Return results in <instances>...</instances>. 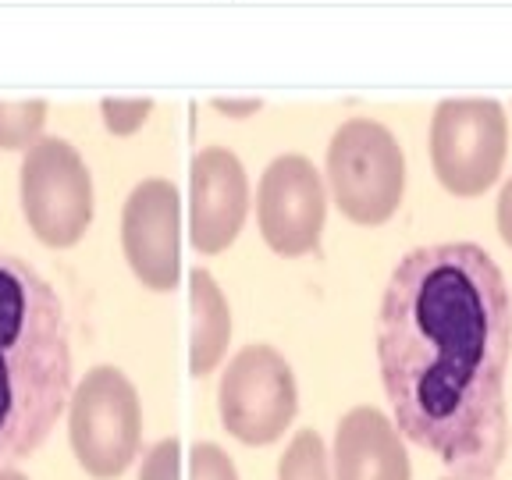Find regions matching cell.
I'll list each match as a JSON object with an SVG mask.
<instances>
[{
    "instance_id": "9a60e30c",
    "label": "cell",
    "mask_w": 512,
    "mask_h": 480,
    "mask_svg": "<svg viewBox=\"0 0 512 480\" xmlns=\"http://www.w3.org/2000/svg\"><path fill=\"white\" fill-rule=\"evenodd\" d=\"M189 480H239V470L217 441H196L189 452Z\"/></svg>"
},
{
    "instance_id": "8fae6325",
    "label": "cell",
    "mask_w": 512,
    "mask_h": 480,
    "mask_svg": "<svg viewBox=\"0 0 512 480\" xmlns=\"http://www.w3.org/2000/svg\"><path fill=\"white\" fill-rule=\"evenodd\" d=\"M331 480H413V463L392 416L377 406H352L338 420Z\"/></svg>"
},
{
    "instance_id": "d6986e66",
    "label": "cell",
    "mask_w": 512,
    "mask_h": 480,
    "mask_svg": "<svg viewBox=\"0 0 512 480\" xmlns=\"http://www.w3.org/2000/svg\"><path fill=\"white\" fill-rule=\"evenodd\" d=\"M0 480H29L22 470H15V466H0Z\"/></svg>"
},
{
    "instance_id": "2e32d148",
    "label": "cell",
    "mask_w": 512,
    "mask_h": 480,
    "mask_svg": "<svg viewBox=\"0 0 512 480\" xmlns=\"http://www.w3.org/2000/svg\"><path fill=\"white\" fill-rule=\"evenodd\" d=\"M139 480H182V441L171 438L157 441L143 456V470Z\"/></svg>"
},
{
    "instance_id": "5bb4252c",
    "label": "cell",
    "mask_w": 512,
    "mask_h": 480,
    "mask_svg": "<svg viewBox=\"0 0 512 480\" xmlns=\"http://www.w3.org/2000/svg\"><path fill=\"white\" fill-rule=\"evenodd\" d=\"M47 104L25 100V104H0V150H29L43 132Z\"/></svg>"
},
{
    "instance_id": "ac0fdd59",
    "label": "cell",
    "mask_w": 512,
    "mask_h": 480,
    "mask_svg": "<svg viewBox=\"0 0 512 480\" xmlns=\"http://www.w3.org/2000/svg\"><path fill=\"white\" fill-rule=\"evenodd\" d=\"M498 235L512 249V178L505 182L502 196H498Z\"/></svg>"
},
{
    "instance_id": "6da1fadb",
    "label": "cell",
    "mask_w": 512,
    "mask_h": 480,
    "mask_svg": "<svg viewBox=\"0 0 512 480\" xmlns=\"http://www.w3.org/2000/svg\"><path fill=\"white\" fill-rule=\"evenodd\" d=\"M512 292L488 249L438 242L395 264L377 310L392 424L459 477H495L509 452Z\"/></svg>"
},
{
    "instance_id": "e0dca14e",
    "label": "cell",
    "mask_w": 512,
    "mask_h": 480,
    "mask_svg": "<svg viewBox=\"0 0 512 480\" xmlns=\"http://www.w3.org/2000/svg\"><path fill=\"white\" fill-rule=\"evenodd\" d=\"M104 121L114 136H132L150 118V100H104Z\"/></svg>"
},
{
    "instance_id": "3957f363",
    "label": "cell",
    "mask_w": 512,
    "mask_h": 480,
    "mask_svg": "<svg viewBox=\"0 0 512 480\" xmlns=\"http://www.w3.org/2000/svg\"><path fill=\"white\" fill-rule=\"evenodd\" d=\"M68 441L93 480H114L136 463L143 406L136 384L118 367H93L68 395Z\"/></svg>"
},
{
    "instance_id": "9c48e42d",
    "label": "cell",
    "mask_w": 512,
    "mask_h": 480,
    "mask_svg": "<svg viewBox=\"0 0 512 480\" xmlns=\"http://www.w3.org/2000/svg\"><path fill=\"white\" fill-rule=\"evenodd\" d=\"M121 249L139 281L171 292L182 274V200L168 178H146L121 210Z\"/></svg>"
},
{
    "instance_id": "5b68a950",
    "label": "cell",
    "mask_w": 512,
    "mask_h": 480,
    "mask_svg": "<svg viewBox=\"0 0 512 480\" xmlns=\"http://www.w3.org/2000/svg\"><path fill=\"white\" fill-rule=\"evenodd\" d=\"M224 431L242 445H274L299 413V384L274 345H246L224 367L217 384Z\"/></svg>"
},
{
    "instance_id": "7a4b0ae2",
    "label": "cell",
    "mask_w": 512,
    "mask_h": 480,
    "mask_svg": "<svg viewBox=\"0 0 512 480\" xmlns=\"http://www.w3.org/2000/svg\"><path fill=\"white\" fill-rule=\"evenodd\" d=\"M72 395V331L36 267L0 253V466L29 459Z\"/></svg>"
},
{
    "instance_id": "7c38bea8",
    "label": "cell",
    "mask_w": 512,
    "mask_h": 480,
    "mask_svg": "<svg viewBox=\"0 0 512 480\" xmlns=\"http://www.w3.org/2000/svg\"><path fill=\"white\" fill-rule=\"evenodd\" d=\"M189 306H192V335H189V370L192 377H207L221 367L228 342H232V310L221 285L210 271L189 274Z\"/></svg>"
},
{
    "instance_id": "52a82bcc",
    "label": "cell",
    "mask_w": 512,
    "mask_h": 480,
    "mask_svg": "<svg viewBox=\"0 0 512 480\" xmlns=\"http://www.w3.org/2000/svg\"><path fill=\"white\" fill-rule=\"evenodd\" d=\"M22 214L50 249H68L93 221V178L82 153L64 139H36L22 160Z\"/></svg>"
},
{
    "instance_id": "4fadbf2b",
    "label": "cell",
    "mask_w": 512,
    "mask_h": 480,
    "mask_svg": "<svg viewBox=\"0 0 512 480\" xmlns=\"http://www.w3.org/2000/svg\"><path fill=\"white\" fill-rule=\"evenodd\" d=\"M278 480H331L328 445L317 431H299L278 459Z\"/></svg>"
},
{
    "instance_id": "8992f818",
    "label": "cell",
    "mask_w": 512,
    "mask_h": 480,
    "mask_svg": "<svg viewBox=\"0 0 512 480\" xmlns=\"http://www.w3.org/2000/svg\"><path fill=\"white\" fill-rule=\"evenodd\" d=\"M509 125L498 100L456 96L441 100L431 121V164L452 196H480L502 175Z\"/></svg>"
},
{
    "instance_id": "ba28073f",
    "label": "cell",
    "mask_w": 512,
    "mask_h": 480,
    "mask_svg": "<svg viewBox=\"0 0 512 480\" xmlns=\"http://www.w3.org/2000/svg\"><path fill=\"white\" fill-rule=\"evenodd\" d=\"M260 235L278 256H303L317 249L328 221V192L320 171L299 153L274 157L256 189Z\"/></svg>"
},
{
    "instance_id": "277c9868",
    "label": "cell",
    "mask_w": 512,
    "mask_h": 480,
    "mask_svg": "<svg viewBox=\"0 0 512 480\" xmlns=\"http://www.w3.org/2000/svg\"><path fill=\"white\" fill-rule=\"evenodd\" d=\"M328 185L338 210L356 224H384L406 189L399 139L374 118H349L328 146Z\"/></svg>"
},
{
    "instance_id": "30bf717a",
    "label": "cell",
    "mask_w": 512,
    "mask_h": 480,
    "mask_svg": "<svg viewBox=\"0 0 512 480\" xmlns=\"http://www.w3.org/2000/svg\"><path fill=\"white\" fill-rule=\"evenodd\" d=\"M249 210L242 160L224 146H207L189 168V239L200 253H224L239 239Z\"/></svg>"
},
{
    "instance_id": "ffe728a7",
    "label": "cell",
    "mask_w": 512,
    "mask_h": 480,
    "mask_svg": "<svg viewBox=\"0 0 512 480\" xmlns=\"http://www.w3.org/2000/svg\"><path fill=\"white\" fill-rule=\"evenodd\" d=\"M441 480H491V477H459V473H452V477H441Z\"/></svg>"
}]
</instances>
